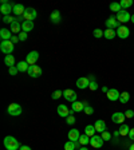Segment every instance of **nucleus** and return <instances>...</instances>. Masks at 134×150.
I'll return each instance as SVG.
<instances>
[{
    "mask_svg": "<svg viewBox=\"0 0 134 150\" xmlns=\"http://www.w3.org/2000/svg\"><path fill=\"white\" fill-rule=\"evenodd\" d=\"M3 144L7 150H19L20 149V145H19V142H18V139L11 137V135H7V137L4 138Z\"/></svg>",
    "mask_w": 134,
    "mask_h": 150,
    "instance_id": "nucleus-1",
    "label": "nucleus"
},
{
    "mask_svg": "<svg viewBox=\"0 0 134 150\" xmlns=\"http://www.w3.org/2000/svg\"><path fill=\"white\" fill-rule=\"evenodd\" d=\"M13 43L11 40H3L1 43H0V50H1V52H4L6 55H11L13 51Z\"/></svg>",
    "mask_w": 134,
    "mask_h": 150,
    "instance_id": "nucleus-2",
    "label": "nucleus"
},
{
    "mask_svg": "<svg viewBox=\"0 0 134 150\" xmlns=\"http://www.w3.org/2000/svg\"><path fill=\"white\" fill-rule=\"evenodd\" d=\"M7 113L12 117H18V115L22 114V106L19 103H11L8 106V109H7Z\"/></svg>",
    "mask_w": 134,
    "mask_h": 150,
    "instance_id": "nucleus-3",
    "label": "nucleus"
},
{
    "mask_svg": "<svg viewBox=\"0 0 134 150\" xmlns=\"http://www.w3.org/2000/svg\"><path fill=\"white\" fill-rule=\"evenodd\" d=\"M27 74H28L31 78H39L42 75V68L39 67L38 64H32V66H30Z\"/></svg>",
    "mask_w": 134,
    "mask_h": 150,
    "instance_id": "nucleus-4",
    "label": "nucleus"
},
{
    "mask_svg": "<svg viewBox=\"0 0 134 150\" xmlns=\"http://www.w3.org/2000/svg\"><path fill=\"white\" fill-rule=\"evenodd\" d=\"M130 19H131V15L126 10H122L117 13V20L119 23H128V22H130Z\"/></svg>",
    "mask_w": 134,
    "mask_h": 150,
    "instance_id": "nucleus-5",
    "label": "nucleus"
},
{
    "mask_svg": "<svg viewBox=\"0 0 134 150\" xmlns=\"http://www.w3.org/2000/svg\"><path fill=\"white\" fill-rule=\"evenodd\" d=\"M63 96L68 101V102H71V103H74V102H77V93L74 91V90H71V89H66L63 91Z\"/></svg>",
    "mask_w": 134,
    "mask_h": 150,
    "instance_id": "nucleus-6",
    "label": "nucleus"
},
{
    "mask_svg": "<svg viewBox=\"0 0 134 150\" xmlns=\"http://www.w3.org/2000/svg\"><path fill=\"white\" fill-rule=\"evenodd\" d=\"M36 16H38V12H36L34 8H26V12H24L23 18H24V20H27V22H32V20L36 19Z\"/></svg>",
    "mask_w": 134,
    "mask_h": 150,
    "instance_id": "nucleus-7",
    "label": "nucleus"
},
{
    "mask_svg": "<svg viewBox=\"0 0 134 150\" xmlns=\"http://www.w3.org/2000/svg\"><path fill=\"white\" fill-rule=\"evenodd\" d=\"M12 10H13V4H10V3H7V1H3L1 6H0V12L3 13L4 16H10Z\"/></svg>",
    "mask_w": 134,
    "mask_h": 150,
    "instance_id": "nucleus-8",
    "label": "nucleus"
},
{
    "mask_svg": "<svg viewBox=\"0 0 134 150\" xmlns=\"http://www.w3.org/2000/svg\"><path fill=\"white\" fill-rule=\"evenodd\" d=\"M90 145L95 149H99V147L103 146V139L102 137H99V135H93V137L90 138Z\"/></svg>",
    "mask_w": 134,
    "mask_h": 150,
    "instance_id": "nucleus-9",
    "label": "nucleus"
},
{
    "mask_svg": "<svg viewBox=\"0 0 134 150\" xmlns=\"http://www.w3.org/2000/svg\"><path fill=\"white\" fill-rule=\"evenodd\" d=\"M39 59V52L38 51H31L30 54H27V58H26V62L32 66V64H35Z\"/></svg>",
    "mask_w": 134,
    "mask_h": 150,
    "instance_id": "nucleus-10",
    "label": "nucleus"
},
{
    "mask_svg": "<svg viewBox=\"0 0 134 150\" xmlns=\"http://www.w3.org/2000/svg\"><path fill=\"white\" fill-rule=\"evenodd\" d=\"M106 27L110 30H118L119 27H121V23L117 20V18H109L107 20H106Z\"/></svg>",
    "mask_w": 134,
    "mask_h": 150,
    "instance_id": "nucleus-11",
    "label": "nucleus"
},
{
    "mask_svg": "<svg viewBox=\"0 0 134 150\" xmlns=\"http://www.w3.org/2000/svg\"><path fill=\"white\" fill-rule=\"evenodd\" d=\"M107 98L109 101H111V102H115V101H119V96H121V94H119V91L117 89H110L107 91Z\"/></svg>",
    "mask_w": 134,
    "mask_h": 150,
    "instance_id": "nucleus-12",
    "label": "nucleus"
},
{
    "mask_svg": "<svg viewBox=\"0 0 134 150\" xmlns=\"http://www.w3.org/2000/svg\"><path fill=\"white\" fill-rule=\"evenodd\" d=\"M58 115L62 118H67L70 115V109L66 105H59L58 106Z\"/></svg>",
    "mask_w": 134,
    "mask_h": 150,
    "instance_id": "nucleus-13",
    "label": "nucleus"
},
{
    "mask_svg": "<svg viewBox=\"0 0 134 150\" xmlns=\"http://www.w3.org/2000/svg\"><path fill=\"white\" fill-rule=\"evenodd\" d=\"M117 35H118V38H121V39H126L129 35H130V31H129V28L126 26H121L118 30H117Z\"/></svg>",
    "mask_w": 134,
    "mask_h": 150,
    "instance_id": "nucleus-14",
    "label": "nucleus"
},
{
    "mask_svg": "<svg viewBox=\"0 0 134 150\" xmlns=\"http://www.w3.org/2000/svg\"><path fill=\"white\" fill-rule=\"evenodd\" d=\"M90 86V80H89V78H86V77H82V78H79V79L77 80V87L78 89H87V87Z\"/></svg>",
    "mask_w": 134,
    "mask_h": 150,
    "instance_id": "nucleus-15",
    "label": "nucleus"
},
{
    "mask_svg": "<svg viewBox=\"0 0 134 150\" xmlns=\"http://www.w3.org/2000/svg\"><path fill=\"white\" fill-rule=\"evenodd\" d=\"M125 113H114V114L111 115V121L114 122V123H123V121H125Z\"/></svg>",
    "mask_w": 134,
    "mask_h": 150,
    "instance_id": "nucleus-16",
    "label": "nucleus"
},
{
    "mask_svg": "<svg viewBox=\"0 0 134 150\" xmlns=\"http://www.w3.org/2000/svg\"><path fill=\"white\" fill-rule=\"evenodd\" d=\"M12 12L15 13L16 16H23V15H24V12H26V8H24V6H23V4H13Z\"/></svg>",
    "mask_w": 134,
    "mask_h": 150,
    "instance_id": "nucleus-17",
    "label": "nucleus"
},
{
    "mask_svg": "<svg viewBox=\"0 0 134 150\" xmlns=\"http://www.w3.org/2000/svg\"><path fill=\"white\" fill-rule=\"evenodd\" d=\"M12 32H11V30H7V28H1L0 30V38H1V40H11V38H12Z\"/></svg>",
    "mask_w": 134,
    "mask_h": 150,
    "instance_id": "nucleus-18",
    "label": "nucleus"
},
{
    "mask_svg": "<svg viewBox=\"0 0 134 150\" xmlns=\"http://www.w3.org/2000/svg\"><path fill=\"white\" fill-rule=\"evenodd\" d=\"M79 137H80V134L77 129H71V130L68 131V139L73 141V142H78V141H79Z\"/></svg>",
    "mask_w": 134,
    "mask_h": 150,
    "instance_id": "nucleus-19",
    "label": "nucleus"
},
{
    "mask_svg": "<svg viewBox=\"0 0 134 150\" xmlns=\"http://www.w3.org/2000/svg\"><path fill=\"white\" fill-rule=\"evenodd\" d=\"M94 127H95V130L98 131V133H103V131H106V123H105V121H102V119H98V121L95 122V125H94Z\"/></svg>",
    "mask_w": 134,
    "mask_h": 150,
    "instance_id": "nucleus-20",
    "label": "nucleus"
},
{
    "mask_svg": "<svg viewBox=\"0 0 134 150\" xmlns=\"http://www.w3.org/2000/svg\"><path fill=\"white\" fill-rule=\"evenodd\" d=\"M11 32H12V34H15V35H19L20 32L23 31L22 30V24H20V23H18V22H13L12 24H11Z\"/></svg>",
    "mask_w": 134,
    "mask_h": 150,
    "instance_id": "nucleus-21",
    "label": "nucleus"
},
{
    "mask_svg": "<svg viewBox=\"0 0 134 150\" xmlns=\"http://www.w3.org/2000/svg\"><path fill=\"white\" fill-rule=\"evenodd\" d=\"M71 110H73L74 113H80L85 110V105H83V102H74L73 106H71Z\"/></svg>",
    "mask_w": 134,
    "mask_h": 150,
    "instance_id": "nucleus-22",
    "label": "nucleus"
},
{
    "mask_svg": "<svg viewBox=\"0 0 134 150\" xmlns=\"http://www.w3.org/2000/svg\"><path fill=\"white\" fill-rule=\"evenodd\" d=\"M16 67H18V70H19V73H27L30 68V64L27 63L26 61H23V62H19V63L16 64Z\"/></svg>",
    "mask_w": 134,
    "mask_h": 150,
    "instance_id": "nucleus-23",
    "label": "nucleus"
},
{
    "mask_svg": "<svg viewBox=\"0 0 134 150\" xmlns=\"http://www.w3.org/2000/svg\"><path fill=\"white\" fill-rule=\"evenodd\" d=\"M22 30L23 32H30L34 30V22H27V20H24V22L22 23Z\"/></svg>",
    "mask_w": 134,
    "mask_h": 150,
    "instance_id": "nucleus-24",
    "label": "nucleus"
},
{
    "mask_svg": "<svg viewBox=\"0 0 134 150\" xmlns=\"http://www.w3.org/2000/svg\"><path fill=\"white\" fill-rule=\"evenodd\" d=\"M61 12L59 11H52L51 15H50V20H51L52 23H55V24H58V23L61 22Z\"/></svg>",
    "mask_w": 134,
    "mask_h": 150,
    "instance_id": "nucleus-25",
    "label": "nucleus"
},
{
    "mask_svg": "<svg viewBox=\"0 0 134 150\" xmlns=\"http://www.w3.org/2000/svg\"><path fill=\"white\" fill-rule=\"evenodd\" d=\"M4 63L7 64V67H13L15 66V58H13V55H6V58H4Z\"/></svg>",
    "mask_w": 134,
    "mask_h": 150,
    "instance_id": "nucleus-26",
    "label": "nucleus"
},
{
    "mask_svg": "<svg viewBox=\"0 0 134 150\" xmlns=\"http://www.w3.org/2000/svg\"><path fill=\"white\" fill-rule=\"evenodd\" d=\"M115 35H117L115 30H110V28H106V30H105V34H103V36H105L106 39H109V40L114 39V38H115Z\"/></svg>",
    "mask_w": 134,
    "mask_h": 150,
    "instance_id": "nucleus-27",
    "label": "nucleus"
},
{
    "mask_svg": "<svg viewBox=\"0 0 134 150\" xmlns=\"http://www.w3.org/2000/svg\"><path fill=\"white\" fill-rule=\"evenodd\" d=\"M95 131H97V130H95V127H94L93 125H87L86 127H85V134H86V135H89L90 138L93 137V135H95V134H94Z\"/></svg>",
    "mask_w": 134,
    "mask_h": 150,
    "instance_id": "nucleus-28",
    "label": "nucleus"
},
{
    "mask_svg": "<svg viewBox=\"0 0 134 150\" xmlns=\"http://www.w3.org/2000/svg\"><path fill=\"white\" fill-rule=\"evenodd\" d=\"M129 133H130V127H129L128 125H122L121 127H119V134L121 135L126 137V135H129Z\"/></svg>",
    "mask_w": 134,
    "mask_h": 150,
    "instance_id": "nucleus-29",
    "label": "nucleus"
},
{
    "mask_svg": "<svg viewBox=\"0 0 134 150\" xmlns=\"http://www.w3.org/2000/svg\"><path fill=\"white\" fill-rule=\"evenodd\" d=\"M129 99H130V94H129L128 91H125V93H122L121 96H119V102L125 105V103L129 102Z\"/></svg>",
    "mask_w": 134,
    "mask_h": 150,
    "instance_id": "nucleus-30",
    "label": "nucleus"
},
{
    "mask_svg": "<svg viewBox=\"0 0 134 150\" xmlns=\"http://www.w3.org/2000/svg\"><path fill=\"white\" fill-rule=\"evenodd\" d=\"M110 11H113V12H117L118 13L119 11H122V7L119 3H111L110 4Z\"/></svg>",
    "mask_w": 134,
    "mask_h": 150,
    "instance_id": "nucleus-31",
    "label": "nucleus"
},
{
    "mask_svg": "<svg viewBox=\"0 0 134 150\" xmlns=\"http://www.w3.org/2000/svg\"><path fill=\"white\" fill-rule=\"evenodd\" d=\"M78 142H79L80 145H83V146H85V145L90 144V137H89V135H86V134H83V135H80V137H79V141H78Z\"/></svg>",
    "mask_w": 134,
    "mask_h": 150,
    "instance_id": "nucleus-32",
    "label": "nucleus"
},
{
    "mask_svg": "<svg viewBox=\"0 0 134 150\" xmlns=\"http://www.w3.org/2000/svg\"><path fill=\"white\" fill-rule=\"evenodd\" d=\"M119 4H121L122 10H126V8H129V7L133 6V0H122Z\"/></svg>",
    "mask_w": 134,
    "mask_h": 150,
    "instance_id": "nucleus-33",
    "label": "nucleus"
},
{
    "mask_svg": "<svg viewBox=\"0 0 134 150\" xmlns=\"http://www.w3.org/2000/svg\"><path fill=\"white\" fill-rule=\"evenodd\" d=\"M83 105H85V110H83V111L86 113L87 115H91V114H93V113H94V107H91V106H89L86 102H83Z\"/></svg>",
    "mask_w": 134,
    "mask_h": 150,
    "instance_id": "nucleus-34",
    "label": "nucleus"
},
{
    "mask_svg": "<svg viewBox=\"0 0 134 150\" xmlns=\"http://www.w3.org/2000/svg\"><path fill=\"white\" fill-rule=\"evenodd\" d=\"M74 149H75V142L68 141V142L64 144V150H74Z\"/></svg>",
    "mask_w": 134,
    "mask_h": 150,
    "instance_id": "nucleus-35",
    "label": "nucleus"
},
{
    "mask_svg": "<svg viewBox=\"0 0 134 150\" xmlns=\"http://www.w3.org/2000/svg\"><path fill=\"white\" fill-rule=\"evenodd\" d=\"M93 34H94V38H102L105 32H103L101 28H95V30H94Z\"/></svg>",
    "mask_w": 134,
    "mask_h": 150,
    "instance_id": "nucleus-36",
    "label": "nucleus"
},
{
    "mask_svg": "<svg viewBox=\"0 0 134 150\" xmlns=\"http://www.w3.org/2000/svg\"><path fill=\"white\" fill-rule=\"evenodd\" d=\"M62 95H63V91H62V90H55L54 93H52V99H59Z\"/></svg>",
    "mask_w": 134,
    "mask_h": 150,
    "instance_id": "nucleus-37",
    "label": "nucleus"
},
{
    "mask_svg": "<svg viewBox=\"0 0 134 150\" xmlns=\"http://www.w3.org/2000/svg\"><path fill=\"white\" fill-rule=\"evenodd\" d=\"M101 137H102V139H103V141H110V139H111V134H110L109 131H103Z\"/></svg>",
    "mask_w": 134,
    "mask_h": 150,
    "instance_id": "nucleus-38",
    "label": "nucleus"
},
{
    "mask_svg": "<svg viewBox=\"0 0 134 150\" xmlns=\"http://www.w3.org/2000/svg\"><path fill=\"white\" fill-rule=\"evenodd\" d=\"M18 38H19V40L20 42H26L27 40V38H28V36H27V32H20L19 35H18Z\"/></svg>",
    "mask_w": 134,
    "mask_h": 150,
    "instance_id": "nucleus-39",
    "label": "nucleus"
},
{
    "mask_svg": "<svg viewBox=\"0 0 134 150\" xmlns=\"http://www.w3.org/2000/svg\"><path fill=\"white\" fill-rule=\"evenodd\" d=\"M8 71H10V75H16V74L19 73V70H18V67H16V66L10 67V68H8Z\"/></svg>",
    "mask_w": 134,
    "mask_h": 150,
    "instance_id": "nucleus-40",
    "label": "nucleus"
},
{
    "mask_svg": "<svg viewBox=\"0 0 134 150\" xmlns=\"http://www.w3.org/2000/svg\"><path fill=\"white\" fill-rule=\"evenodd\" d=\"M3 22L4 23H10V24H12V23H13V18H12V16H4V18H3Z\"/></svg>",
    "mask_w": 134,
    "mask_h": 150,
    "instance_id": "nucleus-41",
    "label": "nucleus"
},
{
    "mask_svg": "<svg viewBox=\"0 0 134 150\" xmlns=\"http://www.w3.org/2000/svg\"><path fill=\"white\" fill-rule=\"evenodd\" d=\"M66 122L68 125H74V123H75V118H74V115H68V117L66 118Z\"/></svg>",
    "mask_w": 134,
    "mask_h": 150,
    "instance_id": "nucleus-42",
    "label": "nucleus"
},
{
    "mask_svg": "<svg viewBox=\"0 0 134 150\" xmlns=\"http://www.w3.org/2000/svg\"><path fill=\"white\" fill-rule=\"evenodd\" d=\"M125 117H126V118H133V117H134V111H133V110H126Z\"/></svg>",
    "mask_w": 134,
    "mask_h": 150,
    "instance_id": "nucleus-43",
    "label": "nucleus"
},
{
    "mask_svg": "<svg viewBox=\"0 0 134 150\" xmlns=\"http://www.w3.org/2000/svg\"><path fill=\"white\" fill-rule=\"evenodd\" d=\"M89 89H90V90H93V91H95V90L98 89V85H97V82H90Z\"/></svg>",
    "mask_w": 134,
    "mask_h": 150,
    "instance_id": "nucleus-44",
    "label": "nucleus"
},
{
    "mask_svg": "<svg viewBox=\"0 0 134 150\" xmlns=\"http://www.w3.org/2000/svg\"><path fill=\"white\" fill-rule=\"evenodd\" d=\"M11 42H12V43H16V42H19V38H18V35H13L12 38H11Z\"/></svg>",
    "mask_w": 134,
    "mask_h": 150,
    "instance_id": "nucleus-45",
    "label": "nucleus"
},
{
    "mask_svg": "<svg viewBox=\"0 0 134 150\" xmlns=\"http://www.w3.org/2000/svg\"><path fill=\"white\" fill-rule=\"evenodd\" d=\"M22 19H24V18H23V16H16V18H13V22H22Z\"/></svg>",
    "mask_w": 134,
    "mask_h": 150,
    "instance_id": "nucleus-46",
    "label": "nucleus"
},
{
    "mask_svg": "<svg viewBox=\"0 0 134 150\" xmlns=\"http://www.w3.org/2000/svg\"><path fill=\"white\" fill-rule=\"evenodd\" d=\"M19 150H32V149H31V147H30V146H26V145H22Z\"/></svg>",
    "mask_w": 134,
    "mask_h": 150,
    "instance_id": "nucleus-47",
    "label": "nucleus"
},
{
    "mask_svg": "<svg viewBox=\"0 0 134 150\" xmlns=\"http://www.w3.org/2000/svg\"><path fill=\"white\" fill-rule=\"evenodd\" d=\"M129 137H130V139H134V129H130V133H129Z\"/></svg>",
    "mask_w": 134,
    "mask_h": 150,
    "instance_id": "nucleus-48",
    "label": "nucleus"
},
{
    "mask_svg": "<svg viewBox=\"0 0 134 150\" xmlns=\"http://www.w3.org/2000/svg\"><path fill=\"white\" fill-rule=\"evenodd\" d=\"M119 135H121V134H119V130H117V131H114V133H113V137H114V138L119 137Z\"/></svg>",
    "mask_w": 134,
    "mask_h": 150,
    "instance_id": "nucleus-49",
    "label": "nucleus"
},
{
    "mask_svg": "<svg viewBox=\"0 0 134 150\" xmlns=\"http://www.w3.org/2000/svg\"><path fill=\"white\" fill-rule=\"evenodd\" d=\"M89 80H90V82H95V75H90Z\"/></svg>",
    "mask_w": 134,
    "mask_h": 150,
    "instance_id": "nucleus-50",
    "label": "nucleus"
},
{
    "mask_svg": "<svg viewBox=\"0 0 134 150\" xmlns=\"http://www.w3.org/2000/svg\"><path fill=\"white\" fill-rule=\"evenodd\" d=\"M109 90H110V89H107V87H106V86H103V87H102V91H103V93H106V94H107V91H109Z\"/></svg>",
    "mask_w": 134,
    "mask_h": 150,
    "instance_id": "nucleus-51",
    "label": "nucleus"
},
{
    "mask_svg": "<svg viewBox=\"0 0 134 150\" xmlns=\"http://www.w3.org/2000/svg\"><path fill=\"white\" fill-rule=\"evenodd\" d=\"M79 150H89V149H87V147H85V146H82Z\"/></svg>",
    "mask_w": 134,
    "mask_h": 150,
    "instance_id": "nucleus-52",
    "label": "nucleus"
},
{
    "mask_svg": "<svg viewBox=\"0 0 134 150\" xmlns=\"http://www.w3.org/2000/svg\"><path fill=\"white\" fill-rule=\"evenodd\" d=\"M131 23H134V15H131V19H130Z\"/></svg>",
    "mask_w": 134,
    "mask_h": 150,
    "instance_id": "nucleus-53",
    "label": "nucleus"
},
{
    "mask_svg": "<svg viewBox=\"0 0 134 150\" xmlns=\"http://www.w3.org/2000/svg\"><path fill=\"white\" fill-rule=\"evenodd\" d=\"M129 150H134V145H131V146H130V149H129Z\"/></svg>",
    "mask_w": 134,
    "mask_h": 150,
    "instance_id": "nucleus-54",
    "label": "nucleus"
}]
</instances>
